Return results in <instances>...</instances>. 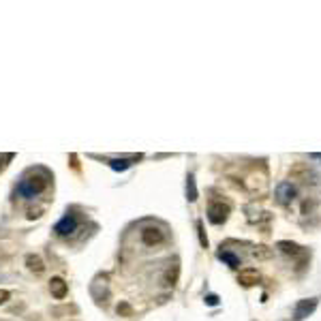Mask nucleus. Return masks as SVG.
I'll return each mask as SVG.
<instances>
[{
	"instance_id": "nucleus-1",
	"label": "nucleus",
	"mask_w": 321,
	"mask_h": 321,
	"mask_svg": "<svg viewBox=\"0 0 321 321\" xmlns=\"http://www.w3.org/2000/svg\"><path fill=\"white\" fill-rule=\"evenodd\" d=\"M47 187V178L41 174H30L20 182V193L24 197H35L39 193H43Z\"/></svg>"
},
{
	"instance_id": "nucleus-2",
	"label": "nucleus",
	"mask_w": 321,
	"mask_h": 321,
	"mask_svg": "<svg viewBox=\"0 0 321 321\" xmlns=\"http://www.w3.org/2000/svg\"><path fill=\"white\" fill-rule=\"evenodd\" d=\"M319 304V298H304V300H298V304H295L293 308V319L295 321H302L306 319L308 315H312Z\"/></svg>"
},
{
	"instance_id": "nucleus-3",
	"label": "nucleus",
	"mask_w": 321,
	"mask_h": 321,
	"mask_svg": "<svg viewBox=\"0 0 321 321\" xmlns=\"http://www.w3.org/2000/svg\"><path fill=\"white\" fill-rule=\"evenodd\" d=\"M229 216V206L223 204V202H214L210 204V208H208V219H210V223L214 225H223L225 221H227Z\"/></svg>"
},
{
	"instance_id": "nucleus-4",
	"label": "nucleus",
	"mask_w": 321,
	"mask_h": 321,
	"mask_svg": "<svg viewBox=\"0 0 321 321\" xmlns=\"http://www.w3.org/2000/svg\"><path fill=\"white\" fill-rule=\"evenodd\" d=\"M295 195H298V191H295V187L291 182H280L278 187H276V199H278V204H283V206H289L295 199Z\"/></svg>"
},
{
	"instance_id": "nucleus-5",
	"label": "nucleus",
	"mask_w": 321,
	"mask_h": 321,
	"mask_svg": "<svg viewBox=\"0 0 321 321\" xmlns=\"http://www.w3.org/2000/svg\"><path fill=\"white\" fill-rule=\"evenodd\" d=\"M163 240H165L163 229H158V227H146V229H141V242L146 244V246L160 244Z\"/></svg>"
},
{
	"instance_id": "nucleus-6",
	"label": "nucleus",
	"mask_w": 321,
	"mask_h": 321,
	"mask_svg": "<svg viewBox=\"0 0 321 321\" xmlns=\"http://www.w3.org/2000/svg\"><path fill=\"white\" fill-rule=\"evenodd\" d=\"M259 280H261V274L255 268H244L238 274V283L242 287H255V285H259Z\"/></svg>"
},
{
	"instance_id": "nucleus-7",
	"label": "nucleus",
	"mask_w": 321,
	"mask_h": 321,
	"mask_svg": "<svg viewBox=\"0 0 321 321\" xmlns=\"http://www.w3.org/2000/svg\"><path fill=\"white\" fill-rule=\"evenodd\" d=\"M75 229H77V219L73 214H67L58 225H56V234L58 236H69V234H73Z\"/></svg>"
},
{
	"instance_id": "nucleus-8",
	"label": "nucleus",
	"mask_w": 321,
	"mask_h": 321,
	"mask_svg": "<svg viewBox=\"0 0 321 321\" xmlns=\"http://www.w3.org/2000/svg\"><path fill=\"white\" fill-rule=\"evenodd\" d=\"M50 291H52V295H54V298L62 300L64 295H67L69 287H67V283H64V280H62L60 276H54V278L50 280Z\"/></svg>"
},
{
	"instance_id": "nucleus-9",
	"label": "nucleus",
	"mask_w": 321,
	"mask_h": 321,
	"mask_svg": "<svg viewBox=\"0 0 321 321\" xmlns=\"http://www.w3.org/2000/svg\"><path fill=\"white\" fill-rule=\"evenodd\" d=\"M276 248L280 253H285V255H291V257H295V255H300V251L302 248L295 244V242H289V240H280V242L276 244Z\"/></svg>"
},
{
	"instance_id": "nucleus-10",
	"label": "nucleus",
	"mask_w": 321,
	"mask_h": 321,
	"mask_svg": "<svg viewBox=\"0 0 321 321\" xmlns=\"http://www.w3.org/2000/svg\"><path fill=\"white\" fill-rule=\"evenodd\" d=\"M26 266L32 270V272H37V274H41V272L45 270V263H43V259L39 255H28L26 257Z\"/></svg>"
},
{
	"instance_id": "nucleus-11",
	"label": "nucleus",
	"mask_w": 321,
	"mask_h": 321,
	"mask_svg": "<svg viewBox=\"0 0 321 321\" xmlns=\"http://www.w3.org/2000/svg\"><path fill=\"white\" fill-rule=\"evenodd\" d=\"M251 255L255 257V259H270V257H272V248L259 244V246H255V248H253Z\"/></svg>"
},
{
	"instance_id": "nucleus-12",
	"label": "nucleus",
	"mask_w": 321,
	"mask_h": 321,
	"mask_svg": "<svg viewBox=\"0 0 321 321\" xmlns=\"http://www.w3.org/2000/svg\"><path fill=\"white\" fill-rule=\"evenodd\" d=\"M219 257H221V259H223L225 263H227V266H229V268H240V259H238V257H236L234 253H227V251H221V253H219Z\"/></svg>"
},
{
	"instance_id": "nucleus-13",
	"label": "nucleus",
	"mask_w": 321,
	"mask_h": 321,
	"mask_svg": "<svg viewBox=\"0 0 321 321\" xmlns=\"http://www.w3.org/2000/svg\"><path fill=\"white\" fill-rule=\"evenodd\" d=\"M187 199L189 202H195L197 199V187H195V178L193 176L187 178Z\"/></svg>"
},
{
	"instance_id": "nucleus-14",
	"label": "nucleus",
	"mask_w": 321,
	"mask_h": 321,
	"mask_svg": "<svg viewBox=\"0 0 321 321\" xmlns=\"http://www.w3.org/2000/svg\"><path fill=\"white\" fill-rule=\"evenodd\" d=\"M109 165H111V170H116V172H124V170H126V167L131 165V163L122 158V160H109Z\"/></svg>"
},
{
	"instance_id": "nucleus-15",
	"label": "nucleus",
	"mask_w": 321,
	"mask_h": 321,
	"mask_svg": "<svg viewBox=\"0 0 321 321\" xmlns=\"http://www.w3.org/2000/svg\"><path fill=\"white\" fill-rule=\"evenodd\" d=\"M9 160H13L11 152H7V154H0V172H5V167L9 165Z\"/></svg>"
},
{
	"instance_id": "nucleus-16",
	"label": "nucleus",
	"mask_w": 321,
	"mask_h": 321,
	"mask_svg": "<svg viewBox=\"0 0 321 321\" xmlns=\"http://www.w3.org/2000/svg\"><path fill=\"white\" fill-rule=\"evenodd\" d=\"M197 231H199V242H202V246H208V238L204 234V225L197 223Z\"/></svg>"
},
{
	"instance_id": "nucleus-17",
	"label": "nucleus",
	"mask_w": 321,
	"mask_h": 321,
	"mask_svg": "<svg viewBox=\"0 0 321 321\" xmlns=\"http://www.w3.org/2000/svg\"><path fill=\"white\" fill-rule=\"evenodd\" d=\"M9 298H11V293L7 291V289H0V304H5L7 300H9Z\"/></svg>"
},
{
	"instance_id": "nucleus-18",
	"label": "nucleus",
	"mask_w": 321,
	"mask_h": 321,
	"mask_svg": "<svg viewBox=\"0 0 321 321\" xmlns=\"http://www.w3.org/2000/svg\"><path fill=\"white\" fill-rule=\"evenodd\" d=\"M37 216H41V210H28V219H37Z\"/></svg>"
},
{
	"instance_id": "nucleus-19",
	"label": "nucleus",
	"mask_w": 321,
	"mask_h": 321,
	"mask_svg": "<svg viewBox=\"0 0 321 321\" xmlns=\"http://www.w3.org/2000/svg\"><path fill=\"white\" fill-rule=\"evenodd\" d=\"M310 158H319L321 160V154H310Z\"/></svg>"
}]
</instances>
